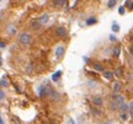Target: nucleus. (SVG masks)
<instances>
[{
	"instance_id": "36",
	"label": "nucleus",
	"mask_w": 133,
	"mask_h": 124,
	"mask_svg": "<svg viewBox=\"0 0 133 124\" xmlns=\"http://www.w3.org/2000/svg\"><path fill=\"white\" fill-rule=\"evenodd\" d=\"M104 124H112V123H110V122H106V123H104Z\"/></svg>"
},
{
	"instance_id": "3",
	"label": "nucleus",
	"mask_w": 133,
	"mask_h": 124,
	"mask_svg": "<svg viewBox=\"0 0 133 124\" xmlns=\"http://www.w3.org/2000/svg\"><path fill=\"white\" fill-rule=\"evenodd\" d=\"M112 101H114V102L116 103V105H117L118 107H122V106H123V103H125V100H123V97H122L120 94L115 95V96H114V100H112Z\"/></svg>"
},
{
	"instance_id": "16",
	"label": "nucleus",
	"mask_w": 133,
	"mask_h": 124,
	"mask_svg": "<svg viewBox=\"0 0 133 124\" xmlns=\"http://www.w3.org/2000/svg\"><path fill=\"white\" fill-rule=\"evenodd\" d=\"M115 76H117V77H121V76H122V70H121L120 68H117V69L115 70Z\"/></svg>"
},
{
	"instance_id": "32",
	"label": "nucleus",
	"mask_w": 133,
	"mask_h": 124,
	"mask_svg": "<svg viewBox=\"0 0 133 124\" xmlns=\"http://www.w3.org/2000/svg\"><path fill=\"white\" fill-rule=\"evenodd\" d=\"M59 98V95L58 94H54V100H58Z\"/></svg>"
},
{
	"instance_id": "13",
	"label": "nucleus",
	"mask_w": 133,
	"mask_h": 124,
	"mask_svg": "<svg viewBox=\"0 0 133 124\" xmlns=\"http://www.w3.org/2000/svg\"><path fill=\"white\" fill-rule=\"evenodd\" d=\"M96 22H97L96 18H89V20H86V25H88V26L94 25V24H96Z\"/></svg>"
},
{
	"instance_id": "18",
	"label": "nucleus",
	"mask_w": 133,
	"mask_h": 124,
	"mask_svg": "<svg viewBox=\"0 0 133 124\" xmlns=\"http://www.w3.org/2000/svg\"><path fill=\"white\" fill-rule=\"evenodd\" d=\"M120 52H121L120 47H116V48L114 49V55H115V57H118V55H120Z\"/></svg>"
},
{
	"instance_id": "33",
	"label": "nucleus",
	"mask_w": 133,
	"mask_h": 124,
	"mask_svg": "<svg viewBox=\"0 0 133 124\" xmlns=\"http://www.w3.org/2000/svg\"><path fill=\"white\" fill-rule=\"evenodd\" d=\"M68 124H75V123H74L73 119H69V123H68Z\"/></svg>"
},
{
	"instance_id": "1",
	"label": "nucleus",
	"mask_w": 133,
	"mask_h": 124,
	"mask_svg": "<svg viewBox=\"0 0 133 124\" xmlns=\"http://www.w3.org/2000/svg\"><path fill=\"white\" fill-rule=\"evenodd\" d=\"M52 95V89L49 86L44 85V86H39L38 89V96L39 97H47V96H51Z\"/></svg>"
},
{
	"instance_id": "6",
	"label": "nucleus",
	"mask_w": 133,
	"mask_h": 124,
	"mask_svg": "<svg viewBox=\"0 0 133 124\" xmlns=\"http://www.w3.org/2000/svg\"><path fill=\"white\" fill-rule=\"evenodd\" d=\"M48 20H49V16H48V15H42V16L39 17V20H38V24H39V25H44V24L48 22Z\"/></svg>"
},
{
	"instance_id": "35",
	"label": "nucleus",
	"mask_w": 133,
	"mask_h": 124,
	"mask_svg": "<svg viewBox=\"0 0 133 124\" xmlns=\"http://www.w3.org/2000/svg\"><path fill=\"white\" fill-rule=\"evenodd\" d=\"M0 124H4V120H3V118H0Z\"/></svg>"
},
{
	"instance_id": "10",
	"label": "nucleus",
	"mask_w": 133,
	"mask_h": 124,
	"mask_svg": "<svg viewBox=\"0 0 133 124\" xmlns=\"http://www.w3.org/2000/svg\"><path fill=\"white\" fill-rule=\"evenodd\" d=\"M93 102L95 103V106H101V105H102V98H101V96H96V97H94Z\"/></svg>"
},
{
	"instance_id": "12",
	"label": "nucleus",
	"mask_w": 133,
	"mask_h": 124,
	"mask_svg": "<svg viewBox=\"0 0 133 124\" xmlns=\"http://www.w3.org/2000/svg\"><path fill=\"white\" fill-rule=\"evenodd\" d=\"M0 84H1V86H3V87H6V86H7L9 82H7V80L5 79V76H3V77H1V80H0Z\"/></svg>"
},
{
	"instance_id": "26",
	"label": "nucleus",
	"mask_w": 133,
	"mask_h": 124,
	"mask_svg": "<svg viewBox=\"0 0 133 124\" xmlns=\"http://www.w3.org/2000/svg\"><path fill=\"white\" fill-rule=\"evenodd\" d=\"M110 41H111V42H116V41H117L116 36L115 35H110Z\"/></svg>"
},
{
	"instance_id": "28",
	"label": "nucleus",
	"mask_w": 133,
	"mask_h": 124,
	"mask_svg": "<svg viewBox=\"0 0 133 124\" xmlns=\"http://www.w3.org/2000/svg\"><path fill=\"white\" fill-rule=\"evenodd\" d=\"M4 98H5V94H4V92H3V91H0V100H1V101H3Z\"/></svg>"
},
{
	"instance_id": "21",
	"label": "nucleus",
	"mask_w": 133,
	"mask_h": 124,
	"mask_svg": "<svg viewBox=\"0 0 133 124\" xmlns=\"http://www.w3.org/2000/svg\"><path fill=\"white\" fill-rule=\"evenodd\" d=\"M125 5H126L128 9L133 10V1H126V3H125Z\"/></svg>"
},
{
	"instance_id": "8",
	"label": "nucleus",
	"mask_w": 133,
	"mask_h": 124,
	"mask_svg": "<svg viewBox=\"0 0 133 124\" xmlns=\"http://www.w3.org/2000/svg\"><path fill=\"white\" fill-rule=\"evenodd\" d=\"M60 75H62V70L56 71V73L52 75V81H58V80H59V77H60Z\"/></svg>"
},
{
	"instance_id": "29",
	"label": "nucleus",
	"mask_w": 133,
	"mask_h": 124,
	"mask_svg": "<svg viewBox=\"0 0 133 124\" xmlns=\"http://www.w3.org/2000/svg\"><path fill=\"white\" fill-rule=\"evenodd\" d=\"M0 48H5V42H0Z\"/></svg>"
},
{
	"instance_id": "25",
	"label": "nucleus",
	"mask_w": 133,
	"mask_h": 124,
	"mask_svg": "<svg viewBox=\"0 0 133 124\" xmlns=\"http://www.w3.org/2000/svg\"><path fill=\"white\" fill-rule=\"evenodd\" d=\"M9 33H13V35H15V33H16V30H15V27H14V26L9 28Z\"/></svg>"
},
{
	"instance_id": "24",
	"label": "nucleus",
	"mask_w": 133,
	"mask_h": 124,
	"mask_svg": "<svg viewBox=\"0 0 133 124\" xmlns=\"http://www.w3.org/2000/svg\"><path fill=\"white\" fill-rule=\"evenodd\" d=\"M118 14H120V15H123V14H125V6L118 7Z\"/></svg>"
},
{
	"instance_id": "23",
	"label": "nucleus",
	"mask_w": 133,
	"mask_h": 124,
	"mask_svg": "<svg viewBox=\"0 0 133 124\" xmlns=\"http://www.w3.org/2000/svg\"><path fill=\"white\" fill-rule=\"evenodd\" d=\"M91 113H93V114H95L96 117H99V116H100V112H99L97 109H95V108H91Z\"/></svg>"
},
{
	"instance_id": "20",
	"label": "nucleus",
	"mask_w": 133,
	"mask_h": 124,
	"mask_svg": "<svg viewBox=\"0 0 133 124\" xmlns=\"http://www.w3.org/2000/svg\"><path fill=\"white\" fill-rule=\"evenodd\" d=\"M128 118V114H127V112H123V113H121V119L122 120H127Z\"/></svg>"
},
{
	"instance_id": "14",
	"label": "nucleus",
	"mask_w": 133,
	"mask_h": 124,
	"mask_svg": "<svg viewBox=\"0 0 133 124\" xmlns=\"http://www.w3.org/2000/svg\"><path fill=\"white\" fill-rule=\"evenodd\" d=\"M116 4H117V1H116V0H110V1H107V6H108V7H111V9L114 7Z\"/></svg>"
},
{
	"instance_id": "17",
	"label": "nucleus",
	"mask_w": 133,
	"mask_h": 124,
	"mask_svg": "<svg viewBox=\"0 0 133 124\" xmlns=\"http://www.w3.org/2000/svg\"><path fill=\"white\" fill-rule=\"evenodd\" d=\"M112 31H114V32H118V31H120V26H118L116 22L112 25Z\"/></svg>"
},
{
	"instance_id": "22",
	"label": "nucleus",
	"mask_w": 133,
	"mask_h": 124,
	"mask_svg": "<svg viewBox=\"0 0 133 124\" xmlns=\"http://www.w3.org/2000/svg\"><path fill=\"white\" fill-rule=\"evenodd\" d=\"M110 107H111V109H112V111H115V109H117V107H118V106L116 105V103H115L114 101H112V102L110 103Z\"/></svg>"
},
{
	"instance_id": "11",
	"label": "nucleus",
	"mask_w": 133,
	"mask_h": 124,
	"mask_svg": "<svg viewBox=\"0 0 133 124\" xmlns=\"http://www.w3.org/2000/svg\"><path fill=\"white\" fill-rule=\"evenodd\" d=\"M94 69H95L96 71H102V73H104V71H105L101 64H94Z\"/></svg>"
},
{
	"instance_id": "31",
	"label": "nucleus",
	"mask_w": 133,
	"mask_h": 124,
	"mask_svg": "<svg viewBox=\"0 0 133 124\" xmlns=\"http://www.w3.org/2000/svg\"><path fill=\"white\" fill-rule=\"evenodd\" d=\"M129 53L133 55V46H131V47H129Z\"/></svg>"
},
{
	"instance_id": "15",
	"label": "nucleus",
	"mask_w": 133,
	"mask_h": 124,
	"mask_svg": "<svg viewBox=\"0 0 133 124\" xmlns=\"http://www.w3.org/2000/svg\"><path fill=\"white\" fill-rule=\"evenodd\" d=\"M127 109H129V105H126V103H123V106L121 107V113L127 112Z\"/></svg>"
},
{
	"instance_id": "27",
	"label": "nucleus",
	"mask_w": 133,
	"mask_h": 124,
	"mask_svg": "<svg viewBox=\"0 0 133 124\" xmlns=\"http://www.w3.org/2000/svg\"><path fill=\"white\" fill-rule=\"evenodd\" d=\"M88 84H89V85H94V87H95V85H97V82H96V81H91V80H89V81H88Z\"/></svg>"
},
{
	"instance_id": "5",
	"label": "nucleus",
	"mask_w": 133,
	"mask_h": 124,
	"mask_svg": "<svg viewBox=\"0 0 133 124\" xmlns=\"http://www.w3.org/2000/svg\"><path fill=\"white\" fill-rule=\"evenodd\" d=\"M64 46L63 44H60V46H58L57 47V49H56V57L57 58H60V57H62L63 54H64Z\"/></svg>"
},
{
	"instance_id": "34",
	"label": "nucleus",
	"mask_w": 133,
	"mask_h": 124,
	"mask_svg": "<svg viewBox=\"0 0 133 124\" xmlns=\"http://www.w3.org/2000/svg\"><path fill=\"white\" fill-rule=\"evenodd\" d=\"M131 108H133V101L129 103V109H131Z\"/></svg>"
},
{
	"instance_id": "2",
	"label": "nucleus",
	"mask_w": 133,
	"mask_h": 124,
	"mask_svg": "<svg viewBox=\"0 0 133 124\" xmlns=\"http://www.w3.org/2000/svg\"><path fill=\"white\" fill-rule=\"evenodd\" d=\"M19 41L21 44H28L30 41H31V36H30L28 33H21L19 37Z\"/></svg>"
},
{
	"instance_id": "30",
	"label": "nucleus",
	"mask_w": 133,
	"mask_h": 124,
	"mask_svg": "<svg viewBox=\"0 0 133 124\" xmlns=\"http://www.w3.org/2000/svg\"><path fill=\"white\" fill-rule=\"evenodd\" d=\"M129 116L133 118V108H131V109H129Z\"/></svg>"
},
{
	"instance_id": "9",
	"label": "nucleus",
	"mask_w": 133,
	"mask_h": 124,
	"mask_svg": "<svg viewBox=\"0 0 133 124\" xmlns=\"http://www.w3.org/2000/svg\"><path fill=\"white\" fill-rule=\"evenodd\" d=\"M121 90H122V85L120 84V82H116V84L114 85V92L117 95L118 92H121Z\"/></svg>"
},
{
	"instance_id": "19",
	"label": "nucleus",
	"mask_w": 133,
	"mask_h": 124,
	"mask_svg": "<svg viewBox=\"0 0 133 124\" xmlns=\"http://www.w3.org/2000/svg\"><path fill=\"white\" fill-rule=\"evenodd\" d=\"M64 0H57V1H54V4L57 5V6H63L64 5Z\"/></svg>"
},
{
	"instance_id": "7",
	"label": "nucleus",
	"mask_w": 133,
	"mask_h": 124,
	"mask_svg": "<svg viewBox=\"0 0 133 124\" xmlns=\"http://www.w3.org/2000/svg\"><path fill=\"white\" fill-rule=\"evenodd\" d=\"M104 76L107 79V80H111V79H114V76H115V73H112V71H110V70H105L104 73Z\"/></svg>"
},
{
	"instance_id": "4",
	"label": "nucleus",
	"mask_w": 133,
	"mask_h": 124,
	"mask_svg": "<svg viewBox=\"0 0 133 124\" xmlns=\"http://www.w3.org/2000/svg\"><path fill=\"white\" fill-rule=\"evenodd\" d=\"M56 36H57V37H65V36H67V30H65V27H63V26L57 27V30H56Z\"/></svg>"
}]
</instances>
